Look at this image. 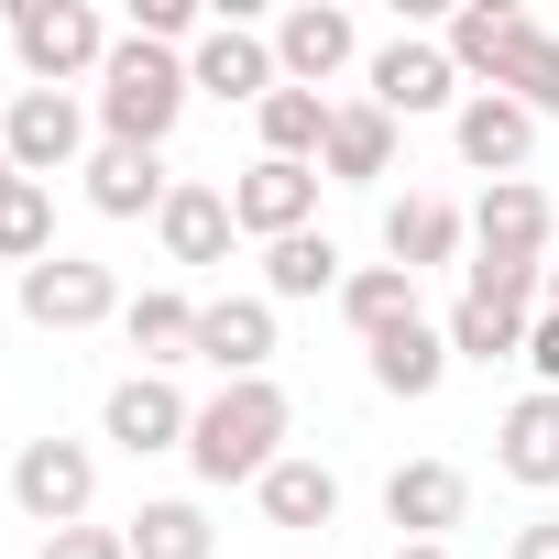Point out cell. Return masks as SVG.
<instances>
[{
	"mask_svg": "<svg viewBox=\"0 0 559 559\" xmlns=\"http://www.w3.org/2000/svg\"><path fill=\"white\" fill-rule=\"evenodd\" d=\"M286 428H297V406H286V384H219L209 406H198V428H187V461H198V483H263L274 461H286Z\"/></svg>",
	"mask_w": 559,
	"mask_h": 559,
	"instance_id": "cell-1",
	"label": "cell"
},
{
	"mask_svg": "<svg viewBox=\"0 0 559 559\" xmlns=\"http://www.w3.org/2000/svg\"><path fill=\"white\" fill-rule=\"evenodd\" d=\"M341 319H352L362 341H384V330H406V319H417V274H406V263H362L352 286H341Z\"/></svg>",
	"mask_w": 559,
	"mask_h": 559,
	"instance_id": "cell-27",
	"label": "cell"
},
{
	"mask_svg": "<svg viewBox=\"0 0 559 559\" xmlns=\"http://www.w3.org/2000/svg\"><path fill=\"white\" fill-rule=\"evenodd\" d=\"M493 472L526 493H559V395H515L493 428Z\"/></svg>",
	"mask_w": 559,
	"mask_h": 559,
	"instance_id": "cell-15",
	"label": "cell"
},
{
	"mask_svg": "<svg viewBox=\"0 0 559 559\" xmlns=\"http://www.w3.org/2000/svg\"><path fill=\"white\" fill-rule=\"evenodd\" d=\"M45 559H132V537H121V526H56Z\"/></svg>",
	"mask_w": 559,
	"mask_h": 559,
	"instance_id": "cell-33",
	"label": "cell"
},
{
	"mask_svg": "<svg viewBox=\"0 0 559 559\" xmlns=\"http://www.w3.org/2000/svg\"><path fill=\"white\" fill-rule=\"evenodd\" d=\"M319 165H330L341 187H373V176H395V121H384L373 99H341V110H330V143H319Z\"/></svg>",
	"mask_w": 559,
	"mask_h": 559,
	"instance_id": "cell-19",
	"label": "cell"
},
{
	"mask_svg": "<svg viewBox=\"0 0 559 559\" xmlns=\"http://www.w3.org/2000/svg\"><path fill=\"white\" fill-rule=\"evenodd\" d=\"M12 176H23V165H12V154H0V198H12Z\"/></svg>",
	"mask_w": 559,
	"mask_h": 559,
	"instance_id": "cell-37",
	"label": "cell"
},
{
	"mask_svg": "<svg viewBox=\"0 0 559 559\" xmlns=\"http://www.w3.org/2000/svg\"><path fill=\"white\" fill-rule=\"evenodd\" d=\"M99 121H110V143L165 154V132L187 121V67H176L165 45L121 34V45H110V67H99Z\"/></svg>",
	"mask_w": 559,
	"mask_h": 559,
	"instance_id": "cell-2",
	"label": "cell"
},
{
	"mask_svg": "<svg viewBox=\"0 0 559 559\" xmlns=\"http://www.w3.org/2000/svg\"><path fill=\"white\" fill-rule=\"evenodd\" d=\"M56 252V187H34V176H12V198H0V263H45Z\"/></svg>",
	"mask_w": 559,
	"mask_h": 559,
	"instance_id": "cell-30",
	"label": "cell"
},
{
	"mask_svg": "<svg viewBox=\"0 0 559 559\" xmlns=\"http://www.w3.org/2000/svg\"><path fill=\"white\" fill-rule=\"evenodd\" d=\"M461 230H472V219H461L450 198H395V209H384V252H395L406 274L450 263V252H461Z\"/></svg>",
	"mask_w": 559,
	"mask_h": 559,
	"instance_id": "cell-23",
	"label": "cell"
},
{
	"mask_svg": "<svg viewBox=\"0 0 559 559\" xmlns=\"http://www.w3.org/2000/svg\"><path fill=\"white\" fill-rule=\"evenodd\" d=\"M461 504H472V483H461L450 461H395V472H384V515H395L406 537H428V548H439V526H461Z\"/></svg>",
	"mask_w": 559,
	"mask_h": 559,
	"instance_id": "cell-17",
	"label": "cell"
},
{
	"mask_svg": "<svg viewBox=\"0 0 559 559\" xmlns=\"http://www.w3.org/2000/svg\"><path fill=\"white\" fill-rule=\"evenodd\" d=\"M373 352V384L395 395V406H428L439 384H450V330H428V319H406V330H384V341H362Z\"/></svg>",
	"mask_w": 559,
	"mask_h": 559,
	"instance_id": "cell-16",
	"label": "cell"
},
{
	"mask_svg": "<svg viewBox=\"0 0 559 559\" xmlns=\"http://www.w3.org/2000/svg\"><path fill=\"white\" fill-rule=\"evenodd\" d=\"M78 143H88V110H78L67 88H23V99H12V121H0V154H12L34 187H45L56 165H78Z\"/></svg>",
	"mask_w": 559,
	"mask_h": 559,
	"instance_id": "cell-11",
	"label": "cell"
},
{
	"mask_svg": "<svg viewBox=\"0 0 559 559\" xmlns=\"http://www.w3.org/2000/svg\"><path fill=\"white\" fill-rule=\"evenodd\" d=\"M515 34H526V12H515V0H472V12L450 23V67H461V78H493Z\"/></svg>",
	"mask_w": 559,
	"mask_h": 559,
	"instance_id": "cell-31",
	"label": "cell"
},
{
	"mask_svg": "<svg viewBox=\"0 0 559 559\" xmlns=\"http://www.w3.org/2000/svg\"><path fill=\"white\" fill-rule=\"evenodd\" d=\"M23 319H34V330H99V319H121L110 263H88V252H45V263L23 274Z\"/></svg>",
	"mask_w": 559,
	"mask_h": 559,
	"instance_id": "cell-6",
	"label": "cell"
},
{
	"mask_svg": "<svg viewBox=\"0 0 559 559\" xmlns=\"http://www.w3.org/2000/svg\"><path fill=\"white\" fill-rule=\"evenodd\" d=\"M187 428H198V406H187L165 373H121V384H110V406H99V439H121L132 461L187 450Z\"/></svg>",
	"mask_w": 559,
	"mask_h": 559,
	"instance_id": "cell-9",
	"label": "cell"
},
{
	"mask_svg": "<svg viewBox=\"0 0 559 559\" xmlns=\"http://www.w3.org/2000/svg\"><path fill=\"white\" fill-rule=\"evenodd\" d=\"M493 88H504V99H526L537 121H559V34H537V23H526V34L504 45V67H493Z\"/></svg>",
	"mask_w": 559,
	"mask_h": 559,
	"instance_id": "cell-29",
	"label": "cell"
},
{
	"mask_svg": "<svg viewBox=\"0 0 559 559\" xmlns=\"http://www.w3.org/2000/svg\"><path fill=\"white\" fill-rule=\"evenodd\" d=\"M341 241L330 230H297V241H263V297H341Z\"/></svg>",
	"mask_w": 559,
	"mask_h": 559,
	"instance_id": "cell-25",
	"label": "cell"
},
{
	"mask_svg": "<svg viewBox=\"0 0 559 559\" xmlns=\"http://www.w3.org/2000/svg\"><path fill=\"white\" fill-rule=\"evenodd\" d=\"M526 362H537V395H559V319L537 308V330H526Z\"/></svg>",
	"mask_w": 559,
	"mask_h": 559,
	"instance_id": "cell-34",
	"label": "cell"
},
{
	"mask_svg": "<svg viewBox=\"0 0 559 559\" xmlns=\"http://www.w3.org/2000/svg\"><path fill=\"white\" fill-rule=\"evenodd\" d=\"M504 559H559V515H537V526H515V548Z\"/></svg>",
	"mask_w": 559,
	"mask_h": 559,
	"instance_id": "cell-35",
	"label": "cell"
},
{
	"mask_svg": "<svg viewBox=\"0 0 559 559\" xmlns=\"http://www.w3.org/2000/svg\"><path fill=\"white\" fill-rule=\"evenodd\" d=\"M198 362H219L230 384H252L274 362V297H209L198 308Z\"/></svg>",
	"mask_w": 559,
	"mask_h": 559,
	"instance_id": "cell-14",
	"label": "cell"
},
{
	"mask_svg": "<svg viewBox=\"0 0 559 559\" xmlns=\"http://www.w3.org/2000/svg\"><path fill=\"white\" fill-rule=\"evenodd\" d=\"M330 110L341 99H319V88H274L252 121H263V154H286V165H319V143H330Z\"/></svg>",
	"mask_w": 559,
	"mask_h": 559,
	"instance_id": "cell-26",
	"label": "cell"
},
{
	"mask_svg": "<svg viewBox=\"0 0 559 559\" xmlns=\"http://www.w3.org/2000/svg\"><path fill=\"white\" fill-rule=\"evenodd\" d=\"M121 537H132V559H209V548H219V526H209V515H198L187 493H165V504H143V515H132Z\"/></svg>",
	"mask_w": 559,
	"mask_h": 559,
	"instance_id": "cell-28",
	"label": "cell"
},
{
	"mask_svg": "<svg viewBox=\"0 0 559 559\" xmlns=\"http://www.w3.org/2000/svg\"><path fill=\"white\" fill-rule=\"evenodd\" d=\"M252 493H263L274 526H297V537H308V526H341V472H330V461H297V450H286Z\"/></svg>",
	"mask_w": 559,
	"mask_h": 559,
	"instance_id": "cell-21",
	"label": "cell"
},
{
	"mask_svg": "<svg viewBox=\"0 0 559 559\" xmlns=\"http://www.w3.org/2000/svg\"><path fill=\"white\" fill-rule=\"evenodd\" d=\"M88 493H99V461H88V439H23V461H12V504L56 537V526H88Z\"/></svg>",
	"mask_w": 559,
	"mask_h": 559,
	"instance_id": "cell-5",
	"label": "cell"
},
{
	"mask_svg": "<svg viewBox=\"0 0 559 559\" xmlns=\"http://www.w3.org/2000/svg\"><path fill=\"white\" fill-rule=\"evenodd\" d=\"M548 187H526V176H504V187H483V209H472V263H493V274H548Z\"/></svg>",
	"mask_w": 559,
	"mask_h": 559,
	"instance_id": "cell-4",
	"label": "cell"
},
{
	"mask_svg": "<svg viewBox=\"0 0 559 559\" xmlns=\"http://www.w3.org/2000/svg\"><path fill=\"white\" fill-rule=\"evenodd\" d=\"M230 230H241V219H230V187H176V198L154 209V241H165L176 263H219Z\"/></svg>",
	"mask_w": 559,
	"mask_h": 559,
	"instance_id": "cell-20",
	"label": "cell"
},
{
	"mask_svg": "<svg viewBox=\"0 0 559 559\" xmlns=\"http://www.w3.org/2000/svg\"><path fill=\"white\" fill-rule=\"evenodd\" d=\"M526 308L515 297H472L461 286V308H450V362H526Z\"/></svg>",
	"mask_w": 559,
	"mask_h": 559,
	"instance_id": "cell-22",
	"label": "cell"
},
{
	"mask_svg": "<svg viewBox=\"0 0 559 559\" xmlns=\"http://www.w3.org/2000/svg\"><path fill=\"white\" fill-rule=\"evenodd\" d=\"M132 34H143V45H187V34H209V23H198V0H132Z\"/></svg>",
	"mask_w": 559,
	"mask_h": 559,
	"instance_id": "cell-32",
	"label": "cell"
},
{
	"mask_svg": "<svg viewBox=\"0 0 559 559\" xmlns=\"http://www.w3.org/2000/svg\"><path fill=\"white\" fill-rule=\"evenodd\" d=\"M373 110H384V121L461 110V67H450V45H428V34H395V45L373 56Z\"/></svg>",
	"mask_w": 559,
	"mask_h": 559,
	"instance_id": "cell-7",
	"label": "cell"
},
{
	"mask_svg": "<svg viewBox=\"0 0 559 559\" xmlns=\"http://www.w3.org/2000/svg\"><path fill=\"white\" fill-rule=\"evenodd\" d=\"M0 34H12V23H0Z\"/></svg>",
	"mask_w": 559,
	"mask_h": 559,
	"instance_id": "cell-39",
	"label": "cell"
},
{
	"mask_svg": "<svg viewBox=\"0 0 559 559\" xmlns=\"http://www.w3.org/2000/svg\"><path fill=\"white\" fill-rule=\"evenodd\" d=\"M187 88H209V99H274V88H286V67H274V45L252 34V23H209L198 34V56H187Z\"/></svg>",
	"mask_w": 559,
	"mask_h": 559,
	"instance_id": "cell-12",
	"label": "cell"
},
{
	"mask_svg": "<svg viewBox=\"0 0 559 559\" xmlns=\"http://www.w3.org/2000/svg\"><path fill=\"white\" fill-rule=\"evenodd\" d=\"M450 143H461V165L472 176H526V154H537V110L526 99H504V88H472L461 110H450Z\"/></svg>",
	"mask_w": 559,
	"mask_h": 559,
	"instance_id": "cell-8",
	"label": "cell"
},
{
	"mask_svg": "<svg viewBox=\"0 0 559 559\" xmlns=\"http://www.w3.org/2000/svg\"><path fill=\"white\" fill-rule=\"evenodd\" d=\"M165 198H176V176H165L154 154H132V143H99V154H88V209H99V219H154Z\"/></svg>",
	"mask_w": 559,
	"mask_h": 559,
	"instance_id": "cell-18",
	"label": "cell"
},
{
	"mask_svg": "<svg viewBox=\"0 0 559 559\" xmlns=\"http://www.w3.org/2000/svg\"><path fill=\"white\" fill-rule=\"evenodd\" d=\"M308 209H319V165L263 154V165H241V176H230V219H241L252 241H297V230H308Z\"/></svg>",
	"mask_w": 559,
	"mask_h": 559,
	"instance_id": "cell-10",
	"label": "cell"
},
{
	"mask_svg": "<svg viewBox=\"0 0 559 559\" xmlns=\"http://www.w3.org/2000/svg\"><path fill=\"white\" fill-rule=\"evenodd\" d=\"M121 330H132L143 373H165V362H198V297H176V286L132 297V308H121Z\"/></svg>",
	"mask_w": 559,
	"mask_h": 559,
	"instance_id": "cell-24",
	"label": "cell"
},
{
	"mask_svg": "<svg viewBox=\"0 0 559 559\" xmlns=\"http://www.w3.org/2000/svg\"><path fill=\"white\" fill-rule=\"evenodd\" d=\"M395 559H450V537H439V548H428V537H406V548H395Z\"/></svg>",
	"mask_w": 559,
	"mask_h": 559,
	"instance_id": "cell-36",
	"label": "cell"
},
{
	"mask_svg": "<svg viewBox=\"0 0 559 559\" xmlns=\"http://www.w3.org/2000/svg\"><path fill=\"white\" fill-rule=\"evenodd\" d=\"M352 45H362V23L341 12V0H297V12L274 23V67H286V88L341 78V67H352Z\"/></svg>",
	"mask_w": 559,
	"mask_h": 559,
	"instance_id": "cell-13",
	"label": "cell"
},
{
	"mask_svg": "<svg viewBox=\"0 0 559 559\" xmlns=\"http://www.w3.org/2000/svg\"><path fill=\"white\" fill-rule=\"evenodd\" d=\"M12 56H23L34 88H67V78L110 67V23L88 0H12Z\"/></svg>",
	"mask_w": 559,
	"mask_h": 559,
	"instance_id": "cell-3",
	"label": "cell"
},
{
	"mask_svg": "<svg viewBox=\"0 0 559 559\" xmlns=\"http://www.w3.org/2000/svg\"><path fill=\"white\" fill-rule=\"evenodd\" d=\"M548 319H559V263H548Z\"/></svg>",
	"mask_w": 559,
	"mask_h": 559,
	"instance_id": "cell-38",
	"label": "cell"
}]
</instances>
